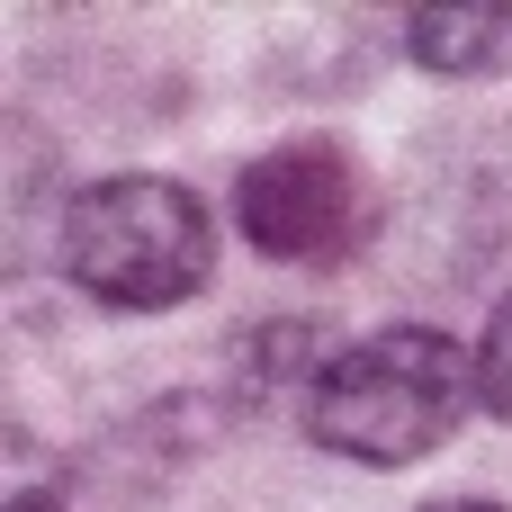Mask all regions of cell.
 Listing matches in <instances>:
<instances>
[{"instance_id":"6","label":"cell","mask_w":512,"mask_h":512,"mask_svg":"<svg viewBox=\"0 0 512 512\" xmlns=\"http://www.w3.org/2000/svg\"><path fill=\"white\" fill-rule=\"evenodd\" d=\"M423 512H504V504H477V495H450V504H423Z\"/></svg>"},{"instance_id":"2","label":"cell","mask_w":512,"mask_h":512,"mask_svg":"<svg viewBox=\"0 0 512 512\" xmlns=\"http://www.w3.org/2000/svg\"><path fill=\"white\" fill-rule=\"evenodd\" d=\"M54 252L81 297H99L117 315H162L216 279V216L198 189H180L162 171H108V180L72 189Z\"/></svg>"},{"instance_id":"3","label":"cell","mask_w":512,"mask_h":512,"mask_svg":"<svg viewBox=\"0 0 512 512\" xmlns=\"http://www.w3.org/2000/svg\"><path fill=\"white\" fill-rule=\"evenodd\" d=\"M234 225L261 261H297V270H324V261H351L369 243V180L342 144L324 135H288L270 144L261 162H243L234 180Z\"/></svg>"},{"instance_id":"5","label":"cell","mask_w":512,"mask_h":512,"mask_svg":"<svg viewBox=\"0 0 512 512\" xmlns=\"http://www.w3.org/2000/svg\"><path fill=\"white\" fill-rule=\"evenodd\" d=\"M477 405L512 423V288L495 297V315H486V333H477Z\"/></svg>"},{"instance_id":"4","label":"cell","mask_w":512,"mask_h":512,"mask_svg":"<svg viewBox=\"0 0 512 512\" xmlns=\"http://www.w3.org/2000/svg\"><path fill=\"white\" fill-rule=\"evenodd\" d=\"M405 45L423 72L441 81H495L512 72V0H477V9H414Z\"/></svg>"},{"instance_id":"7","label":"cell","mask_w":512,"mask_h":512,"mask_svg":"<svg viewBox=\"0 0 512 512\" xmlns=\"http://www.w3.org/2000/svg\"><path fill=\"white\" fill-rule=\"evenodd\" d=\"M9 512H63V504H45V495H18V504H9Z\"/></svg>"},{"instance_id":"1","label":"cell","mask_w":512,"mask_h":512,"mask_svg":"<svg viewBox=\"0 0 512 512\" xmlns=\"http://www.w3.org/2000/svg\"><path fill=\"white\" fill-rule=\"evenodd\" d=\"M468 396H477V351H459L432 324H387L315 369L306 441L360 468H414L459 432Z\"/></svg>"}]
</instances>
